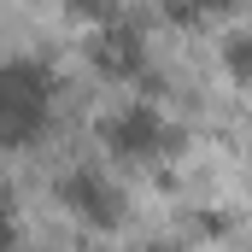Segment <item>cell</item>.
Segmentation results:
<instances>
[{
    "mask_svg": "<svg viewBox=\"0 0 252 252\" xmlns=\"http://www.w3.org/2000/svg\"><path fill=\"white\" fill-rule=\"evenodd\" d=\"M47 70L41 64H24L12 59L0 70V135H6V147H24L35 129L47 124Z\"/></svg>",
    "mask_w": 252,
    "mask_h": 252,
    "instance_id": "cell-1",
    "label": "cell"
},
{
    "mask_svg": "<svg viewBox=\"0 0 252 252\" xmlns=\"http://www.w3.org/2000/svg\"><path fill=\"white\" fill-rule=\"evenodd\" d=\"M164 141H170V129H164V118H158L153 106H129V112H118V118L106 124V147H112L118 158H153Z\"/></svg>",
    "mask_w": 252,
    "mask_h": 252,
    "instance_id": "cell-2",
    "label": "cell"
},
{
    "mask_svg": "<svg viewBox=\"0 0 252 252\" xmlns=\"http://www.w3.org/2000/svg\"><path fill=\"white\" fill-rule=\"evenodd\" d=\"M64 205L76 211V217H88V223H100V229H112L118 223V193H112V182H100V176H88V170H76V176H64Z\"/></svg>",
    "mask_w": 252,
    "mask_h": 252,
    "instance_id": "cell-3",
    "label": "cell"
},
{
    "mask_svg": "<svg viewBox=\"0 0 252 252\" xmlns=\"http://www.w3.org/2000/svg\"><path fill=\"white\" fill-rule=\"evenodd\" d=\"M88 53H94V64H100L106 76H135V70H141V59H147V53H141V41H135V30H124V24L100 30Z\"/></svg>",
    "mask_w": 252,
    "mask_h": 252,
    "instance_id": "cell-4",
    "label": "cell"
},
{
    "mask_svg": "<svg viewBox=\"0 0 252 252\" xmlns=\"http://www.w3.org/2000/svg\"><path fill=\"white\" fill-rule=\"evenodd\" d=\"M223 64H229L241 82H252V35H229V41H223Z\"/></svg>",
    "mask_w": 252,
    "mask_h": 252,
    "instance_id": "cell-5",
    "label": "cell"
},
{
    "mask_svg": "<svg viewBox=\"0 0 252 252\" xmlns=\"http://www.w3.org/2000/svg\"><path fill=\"white\" fill-rule=\"evenodd\" d=\"M193 12H223V6H229V0H188Z\"/></svg>",
    "mask_w": 252,
    "mask_h": 252,
    "instance_id": "cell-6",
    "label": "cell"
},
{
    "mask_svg": "<svg viewBox=\"0 0 252 252\" xmlns=\"http://www.w3.org/2000/svg\"><path fill=\"white\" fill-rule=\"evenodd\" d=\"M147 252H182V247H170V241H153V247H147Z\"/></svg>",
    "mask_w": 252,
    "mask_h": 252,
    "instance_id": "cell-7",
    "label": "cell"
}]
</instances>
